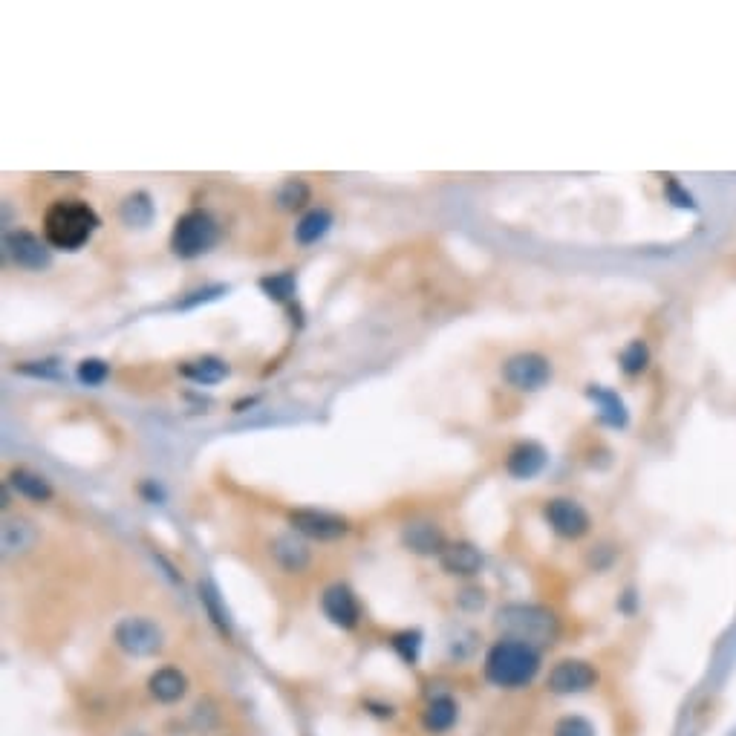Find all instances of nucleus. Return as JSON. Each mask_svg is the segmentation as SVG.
Listing matches in <instances>:
<instances>
[{
    "label": "nucleus",
    "mask_w": 736,
    "mask_h": 736,
    "mask_svg": "<svg viewBox=\"0 0 736 736\" xmlns=\"http://www.w3.org/2000/svg\"><path fill=\"white\" fill-rule=\"evenodd\" d=\"M99 226L102 220L93 211V205L84 200H55L44 214V240L52 249L78 252Z\"/></svg>",
    "instance_id": "1"
},
{
    "label": "nucleus",
    "mask_w": 736,
    "mask_h": 736,
    "mask_svg": "<svg viewBox=\"0 0 736 736\" xmlns=\"http://www.w3.org/2000/svg\"><path fill=\"white\" fill-rule=\"evenodd\" d=\"M537 673H540V650L526 641L500 638L485 656V679L503 690L532 685Z\"/></svg>",
    "instance_id": "2"
},
{
    "label": "nucleus",
    "mask_w": 736,
    "mask_h": 736,
    "mask_svg": "<svg viewBox=\"0 0 736 736\" xmlns=\"http://www.w3.org/2000/svg\"><path fill=\"white\" fill-rule=\"evenodd\" d=\"M497 627L506 633V638L526 641L540 650V644H552L558 638V618L555 612L534 604H508L497 612Z\"/></svg>",
    "instance_id": "3"
},
{
    "label": "nucleus",
    "mask_w": 736,
    "mask_h": 736,
    "mask_svg": "<svg viewBox=\"0 0 736 736\" xmlns=\"http://www.w3.org/2000/svg\"><path fill=\"white\" fill-rule=\"evenodd\" d=\"M220 240V226L217 220L203 211V208H191L179 217L171 231V252L177 254L179 260H197L208 254Z\"/></svg>",
    "instance_id": "4"
},
{
    "label": "nucleus",
    "mask_w": 736,
    "mask_h": 736,
    "mask_svg": "<svg viewBox=\"0 0 736 736\" xmlns=\"http://www.w3.org/2000/svg\"><path fill=\"white\" fill-rule=\"evenodd\" d=\"M113 638H116L119 650L127 653V656H133V659H153L165 647L162 627L156 621H151V618H145V615H127V618H122L116 624V630H113Z\"/></svg>",
    "instance_id": "5"
},
{
    "label": "nucleus",
    "mask_w": 736,
    "mask_h": 736,
    "mask_svg": "<svg viewBox=\"0 0 736 736\" xmlns=\"http://www.w3.org/2000/svg\"><path fill=\"white\" fill-rule=\"evenodd\" d=\"M3 246H6V254L12 257V263L26 272H47L52 266V246L32 231H9Z\"/></svg>",
    "instance_id": "6"
},
{
    "label": "nucleus",
    "mask_w": 736,
    "mask_h": 736,
    "mask_svg": "<svg viewBox=\"0 0 736 736\" xmlns=\"http://www.w3.org/2000/svg\"><path fill=\"white\" fill-rule=\"evenodd\" d=\"M289 523L295 534H304L309 540H318V543H330V540H341L344 534L350 532V523L332 511H321V508H295L289 514Z\"/></svg>",
    "instance_id": "7"
},
{
    "label": "nucleus",
    "mask_w": 736,
    "mask_h": 736,
    "mask_svg": "<svg viewBox=\"0 0 736 736\" xmlns=\"http://www.w3.org/2000/svg\"><path fill=\"white\" fill-rule=\"evenodd\" d=\"M595 685H598V670L584 659L558 661L546 676V687L555 696H581V693H589Z\"/></svg>",
    "instance_id": "8"
},
{
    "label": "nucleus",
    "mask_w": 736,
    "mask_h": 736,
    "mask_svg": "<svg viewBox=\"0 0 736 736\" xmlns=\"http://www.w3.org/2000/svg\"><path fill=\"white\" fill-rule=\"evenodd\" d=\"M503 379L511 384L514 390H523V393H534L540 387H546L552 379V364L549 358H543L540 353H517L503 364Z\"/></svg>",
    "instance_id": "9"
},
{
    "label": "nucleus",
    "mask_w": 736,
    "mask_h": 736,
    "mask_svg": "<svg viewBox=\"0 0 736 736\" xmlns=\"http://www.w3.org/2000/svg\"><path fill=\"white\" fill-rule=\"evenodd\" d=\"M543 517L552 526V532L560 534L563 540H581L589 532V526H592L589 511L578 500H572V497H555V500H549L546 508H543Z\"/></svg>",
    "instance_id": "10"
},
{
    "label": "nucleus",
    "mask_w": 736,
    "mask_h": 736,
    "mask_svg": "<svg viewBox=\"0 0 736 736\" xmlns=\"http://www.w3.org/2000/svg\"><path fill=\"white\" fill-rule=\"evenodd\" d=\"M321 610L330 618V624L341 630H356L361 621V607H358L356 592L344 584H332L321 595Z\"/></svg>",
    "instance_id": "11"
},
{
    "label": "nucleus",
    "mask_w": 736,
    "mask_h": 736,
    "mask_svg": "<svg viewBox=\"0 0 736 736\" xmlns=\"http://www.w3.org/2000/svg\"><path fill=\"white\" fill-rule=\"evenodd\" d=\"M402 546L419 558H439L448 540H445L442 526H436L433 520H413L402 529Z\"/></svg>",
    "instance_id": "12"
},
{
    "label": "nucleus",
    "mask_w": 736,
    "mask_h": 736,
    "mask_svg": "<svg viewBox=\"0 0 736 736\" xmlns=\"http://www.w3.org/2000/svg\"><path fill=\"white\" fill-rule=\"evenodd\" d=\"M549 462V454L540 442H517L506 459V471L514 480H534Z\"/></svg>",
    "instance_id": "13"
},
{
    "label": "nucleus",
    "mask_w": 736,
    "mask_h": 736,
    "mask_svg": "<svg viewBox=\"0 0 736 736\" xmlns=\"http://www.w3.org/2000/svg\"><path fill=\"white\" fill-rule=\"evenodd\" d=\"M439 563L454 578H474L483 569V555H480V549L474 543L459 540V543H448L445 546V552L439 555Z\"/></svg>",
    "instance_id": "14"
},
{
    "label": "nucleus",
    "mask_w": 736,
    "mask_h": 736,
    "mask_svg": "<svg viewBox=\"0 0 736 736\" xmlns=\"http://www.w3.org/2000/svg\"><path fill=\"white\" fill-rule=\"evenodd\" d=\"M148 693L159 705H177L188 693V676L179 667H159L148 679Z\"/></svg>",
    "instance_id": "15"
},
{
    "label": "nucleus",
    "mask_w": 736,
    "mask_h": 736,
    "mask_svg": "<svg viewBox=\"0 0 736 736\" xmlns=\"http://www.w3.org/2000/svg\"><path fill=\"white\" fill-rule=\"evenodd\" d=\"M272 555L278 560L280 569L289 572V575H301L306 566H309V560H312L309 546H306L301 537H295V534H280V537H275Z\"/></svg>",
    "instance_id": "16"
},
{
    "label": "nucleus",
    "mask_w": 736,
    "mask_h": 736,
    "mask_svg": "<svg viewBox=\"0 0 736 736\" xmlns=\"http://www.w3.org/2000/svg\"><path fill=\"white\" fill-rule=\"evenodd\" d=\"M586 396L595 402V407H598V416H601V422H604V425H610V428H627L630 413H627L624 399H621L615 390H610V387H601V384H592V387L586 390Z\"/></svg>",
    "instance_id": "17"
},
{
    "label": "nucleus",
    "mask_w": 736,
    "mask_h": 736,
    "mask_svg": "<svg viewBox=\"0 0 736 736\" xmlns=\"http://www.w3.org/2000/svg\"><path fill=\"white\" fill-rule=\"evenodd\" d=\"M35 543H38V529H35L29 520H24V517H9V520L3 523L0 546H3V555H6V558L26 555Z\"/></svg>",
    "instance_id": "18"
},
{
    "label": "nucleus",
    "mask_w": 736,
    "mask_h": 736,
    "mask_svg": "<svg viewBox=\"0 0 736 736\" xmlns=\"http://www.w3.org/2000/svg\"><path fill=\"white\" fill-rule=\"evenodd\" d=\"M9 485L15 488L18 497H24L29 503H50L52 500V485L44 474L38 471H29V468H15L9 474Z\"/></svg>",
    "instance_id": "19"
},
{
    "label": "nucleus",
    "mask_w": 736,
    "mask_h": 736,
    "mask_svg": "<svg viewBox=\"0 0 736 736\" xmlns=\"http://www.w3.org/2000/svg\"><path fill=\"white\" fill-rule=\"evenodd\" d=\"M459 719V705L451 696H436L428 702V708L422 713V725L428 734H448Z\"/></svg>",
    "instance_id": "20"
},
{
    "label": "nucleus",
    "mask_w": 736,
    "mask_h": 736,
    "mask_svg": "<svg viewBox=\"0 0 736 736\" xmlns=\"http://www.w3.org/2000/svg\"><path fill=\"white\" fill-rule=\"evenodd\" d=\"M179 373H182L185 379L197 381V384H220V381L229 376V364H226L223 358L203 356L197 358V361H185V364L179 367Z\"/></svg>",
    "instance_id": "21"
},
{
    "label": "nucleus",
    "mask_w": 736,
    "mask_h": 736,
    "mask_svg": "<svg viewBox=\"0 0 736 736\" xmlns=\"http://www.w3.org/2000/svg\"><path fill=\"white\" fill-rule=\"evenodd\" d=\"M119 214H122V223L130 226V229H148L153 223V217H156V208H153L151 197L145 191H133V194L125 197Z\"/></svg>",
    "instance_id": "22"
},
{
    "label": "nucleus",
    "mask_w": 736,
    "mask_h": 736,
    "mask_svg": "<svg viewBox=\"0 0 736 736\" xmlns=\"http://www.w3.org/2000/svg\"><path fill=\"white\" fill-rule=\"evenodd\" d=\"M332 211L330 208H312V211H306L304 217H301V223L295 226V240L301 243V246H312V243H318L327 231L332 229Z\"/></svg>",
    "instance_id": "23"
},
{
    "label": "nucleus",
    "mask_w": 736,
    "mask_h": 736,
    "mask_svg": "<svg viewBox=\"0 0 736 736\" xmlns=\"http://www.w3.org/2000/svg\"><path fill=\"white\" fill-rule=\"evenodd\" d=\"M312 200V191L304 179H286L278 188V205L283 211H301Z\"/></svg>",
    "instance_id": "24"
},
{
    "label": "nucleus",
    "mask_w": 736,
    "mask_h": 736,
    "mask_svg": "<svg viewBox=\"0 0 736 736\" xmlns=\"http://www.w3.org/2000/svg\"><path fill=\"white\" fill-rule=\"evenodd\" d=\"M618 361H621V370H624L627 376H638V373H644L647 364H650V347H647L641 338H635V341H630V344L621 350Z\"/></svg>",
    "instance_id": "25"
},
{
    "label": "nucleus",
    "mask_w": 736,
    "mask_h": 736,
    "mask_svg": "<svg viewBox=\"0 0 736 736\" xmlns=\"http://www.w3.org/2000/svg\"><path fill=\"white\" fill-rule=\"evenodd\" d=\"M260 289H263L272 301L286 304V301H292V295H295V272L266 275V278H260Z\"/></svg>",
    "instance_id": "26"
},
{
    "label": "nucleus",
    "mask_w": 736,
    "mask_h": 736,
    "mask_svg": "<svg viewBox=\"0 0 736 736\" xmlns=\"http://www.w3.org/2000/svg\"><path fill=\"white\" fill-rule=\"evenodd\" d=\"M552 736H595V725L581 713H566L555 722Z\"/></svg>",
    "instance_id": "27"
},
{
    "label": "nucleus",
    "mask_w": 736,
    "mask_h": 736,
    "mask_svg": "<svg viewBox=\"0 0 736 736\" xmlns=\"http://www.w3.org/2000/svg\"><path fill=\"white\" fill-rule=\"evenodd\" d=\"M107 376H110V364L102 361V358H84L78 364V381L84 387H102Z\"/></svg>",
    "instance_id": "28"
},
{
    "label": "nucleus",
    "mask_w": 736,
    "mask_h": 736,
    "mask_svg": "<svg viewBox=\"0 0 736 736\" xmlns=\"http://www.w3.org/2000/svg\"><path fill=\"white\" fill-rule=\"evenodd\" d=\"M393 650L407 661V664H416L419 653H422V633L419 630H405V633L393 635Z\"/></svg>",
    "instance_id": "29"
},
{
    "label": "nucleus",
    "mask_w": 736,
    "mask_h": 736,
    "mask_svg": "<svg viewBox=\"0 0 736 736\" xmlns=\"http://www.w3.org/2000/svg\"><path fill=\"white\" fill-rule=\"evenodd\" d=\"M15 373L21 376H29V379H44V381H55L61 379V370H58V361H21L15 364Z\"/></svg>",
    "instance_id": "30"
},
{
    "label": "nucleus",
    "mask_w": 736,
    "mask_h": 736,
    "mask_svg": "<svg viewBox=\"0 0 736 736\" xmlns=\"http://www.w3.org/2000/svg\"><path fill=\"white\" fill-rule=\"evenodd\" d=\"M200 601L205 604V610L211 615V621H214L223 633H229V618H226V612L220 610V604H217V592H214L211 586H200Z\"/></svg>",
    "instance_id": "31"
},
{
    "label": "nucleus",
    "mask_w": 736,
    "mask_h": 736,
    "mask_svg": "<svg viewBox=\"0 0 736 736\" xmlns=\"http://www.w3.org/2000/svg\"><path fill=\"white\" fill-rule=\"evenodd\" d=\"M229 292V286H223V283H217V286H205V289H197V292H191L188 298H182L177 304V309H191V306L197 304H208V301H217L220 295H226Z\"/></svg>",
    "instance_id": "32"
},
{
    "label": "nucleus",
    "mask_w": 736,
    "mask_h": 736,
    "mask_svg": "<svg viewBox=\"0 0 736 736\" xmlns=\"http://www.w3.org/2000/svg\"><path fill=\"white\" fill-rule=\"evenodd\" d=\"M459 607L468 612H480L485 607V592L483 589H474V586H468V589H462L457 595Z\"/></svg>",
    "instance_id": "33"
},
{
    "label": "nucleus",
    "mask_w": 736,
    "mask_h": 736,
    "mask_svg": "<svg viewBox=\"0 0 736 736\" xmlns=\"http://www.w3.org/2000/svg\"><path fill=\"white\" fill-rule=\"evenodd\" d=\"M667 197L673 200V205H679V208H690V211H696V200H693V197H690L685 188H682V185H679V182H676L673 177L667 179Z\"/></svg>",
    "instance_id": "34"
},
{
    "label": "nucleus",
    "mask_w": 736,
    "mask_h": 736,
    "mask_svg": "<svg viewBox=\"0 0 736 736\" xmlns=\"http://www.w3.org/2000/svg\"><path fill=\"white\" fill-rule=\"evenodd\" d=\"M142 494H145L151 503H162V500H165V488H162V485H156L153 480H148V483L142 485Z\"/></svg>",
    "instance_id": "35"
},
{
    "label": "nucleus",
    "mask_w": 736,
    "mask_h": 736,
    "mask_svg": "<svg viewBox=\"0 0 736 736\" xmlns=\"http://www.w3.org/2000/svg\"><path fill=\"white\" fill-rule=\"evenodd\" d=\"M119 736H148V734H142V731H125V734Z\"/></svg>",
    "instance_id": "36"
},
{
    "label": "nucleus",
    "mask_w": 736,
    "mask_h": 736,
    "mask_svg": "<svg viewBox=\"0 0 736 736\" xmlns=\"http://www.w3.org/2000/svg\"><path fill=\"white\" fill-rule=\"evenodd\" d=\"M734 736H736V734H734Z\"/></svg>",
    "instance_id": "37"
}]
</instances>
